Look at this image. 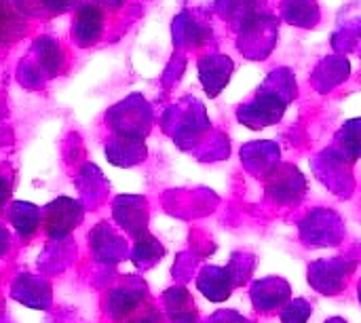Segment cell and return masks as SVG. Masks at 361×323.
Here are the masks:
<instances>
[{"instance_id":"3957f363","label":"cell","mask_w":361,"mask_h":323,"mask_svg":"<svg viewBox=\"0 0 361 323\" xmlns=\"http://www.w3.org/2000/svg\"><path fill=\"white\" fill-rule=\"evenodd\" d=\"M42 281L38 279H32L27 275H23V279H19L17 286H13V296L17 300H21L23 305L27 307H36V309H47L51 305V296H44V294H36V288L40 286Z\"/></svg>"},{"instance_id":"8992f818","label":"cell","mask_w":361,"mask_h":323,"mask_svg":"<svg viewBox=\"0 0 361 323\" xmlns=\"http://www.w3.org/2000/svg\"><path fill=\"white\" fill-rule=\"evenodd\" d=\"M6 197H8V186L0 180V207H2V203L6 201Z\"/></svg>"},{"instance_id":"5b68a950","label":"cell","mask_w":361,"mask_h":323,"mask_svg":"<svg viewBox=\"0 0 361 323\" xmlns=\"http://www.w3.org/2000/svg\"><path fill=\"white\" fill-rule=\"evenodd\" d=\"M21 30V21L17 19L15 11L6 0H0V42L17 36Z\"/></svg>"},{"instance_id":"6da1fadb","label":"cell","mask_w":361,"mask_h":323,"mask_svg":"<svg viewBox=\"0 0 361 323\" xmlns=\"http://www.w3.org/2000/svg\"><path fill=\"white\" fill-rule=\"evenodd\" d=\"M82 218V209L70 199H57L47 209V233L55 239L66 237Z\"/></svg>"},{"instance_id":"7a4b0ae2","label":"cell","mask_w":361,"mask_h":323,"mask_svg":"<svg viewBox=\"0 0 361 323\" xmlns=\"http://www.w3.org/2000/svg\"><path fill=\"white\" fill-rule=\"evenodd\" d=\"M99 32H102V13L89 4L78 13L74 34H76L78 42L87 47V44H93L99 38Z\"/></svg>"},{"instance_id":"277c9868","label":"cell","mask_w":361,"mask_h":323,"mask_svg":"<svg viewBox=\"0 0 361 323\" xmlns=\"http://www.w3.org/2000/svg\"><path fill=\"white\" fill-rule=\"evenodd\" d=\"M13 209L15 212L11 214V220H13L15 228L23 237L32 235L36 231V226H38V212H36V207L34 205H25V203H17Z\"/></svg>"}]
</instances>
